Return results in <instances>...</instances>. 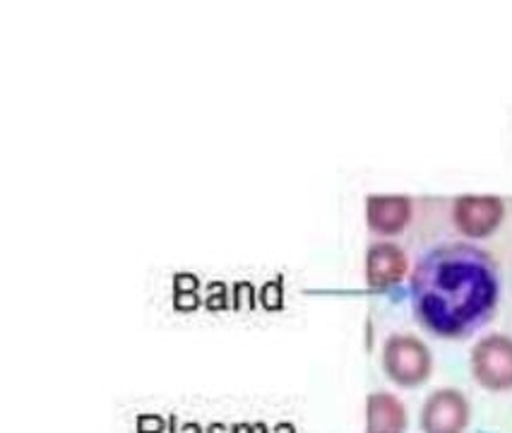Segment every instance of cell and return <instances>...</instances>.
Returning <instances> with one entry per match:
<instances>
[{
    "mask_svg": "<svg viewBox=\"0 0 512 433\" xmlns=\"http://www.w3.org/2000/svg\"><path fill=\"white\" fill-rule=\"evenodd\" d=\"M474 381L491 393H505L512 390V337L488 335L474 344L472 359Z\"/></svg>",
    "mask_w": 512,
    "mask_h": 433,
    "instance_id": "obj_3",
    "label": "cell"
},
{
    "mask_svg": "<svg viewBox=\"0 0 512 433\" xmlns=\"http://www.w3.org/2000/svg\"><path fill=\"white\" fill-rule=\"evenodd\" d=\"M414 316L443 340H464L496 313L500 277L493 258L472 243H445L414 265Z\"/></svg>",
    "mask_w": 512,
    "mask_h": 433,
    "instance_id": "obj_1",
    "label": "cell"
},
{
    "mask_svg": "<svg viewBox=\"0 0 512 433\" xmlns=\"http://www.w3.org/2000/svg\"><path fill=\"white\" fill-rule=\"evenodd\" d=\"M505 217V203L496 195H460L452 203V224L467 239H488Z\"/></svg>",
    "mask_w": 512,
    "mask_h": 433,
    "instance_id": "obj_4",
    "label": "cell"
},
{
    "mask_svg": "<svg viewBox=\"0 0 512 433\" xmlns=\"http://www.w3.org/2000/svg\"><path fill=\"white\" fill-rule=\"evenodd\" d=\"M409 270L407 253L395 241H375L366 251V282L371 289H388L404 280Z\"/></svg>",
    "mask_w": 512,
    "mask_h": 433,
    "instance_id": "obj_6",
    "label": "cell"
},
{
    "mask_svg": "<svg viewBox=\"0 0 512 433\" xmlns=\"http://www.w3.org/2000/svg\"><path fill=\"white\" fill-rule=\"evenodd\" d=\"M407 429V409L395 395L373 393L366 402L368 433H404Z\"/></svg>",
    "mask_w": 512,
    "mask_h": 433,
    "instance_id": "obj_8",
    "label": "cell"
},
{
    "mask_svg": "<svg viewBox=\"0 0 512 433\" xmlns=\"http://www.w3.org/2000/svg\"><path fill=\"white\" fill-rule=\"evenodd\" d=\"M383 371L402 388L424 385L433 371L431 349L414 335H392L383 344Z\"/></svg>",
    "mask_w": 512,
    "mask_h": 433,
    "instance_id": "obj_2",
    "label": "cell"
},
{
    "mask_svg": "<svg viewBox=\"0 0 512 433\" xmlns=\"http://www.w3.org/2000/svg\"><path fill=\"white\" fill-rule=\"evenodd\" d=\"M412 198L407 195H371L366 200V224L378 236H397L412 222Z\"/></svg>",
    "mask_w": 512,
    "mask_h": 433,
    "instance_id": "obj_7",
    "label": "cell"
},
{
    "mask_svg": "<svg viewBox=\"0 0 512 433\" xmlns=\"http://www.w3.org/2000/svg\"><path fill=\"white\" fill-rule=\"evenodd\" d=\"M472 421V407L460 390L440 388L426 397L421 407V431L424 433H464Z\"/></svg>",
    "mask_w": 512,
    "mask_h": 433,
    "instance_id": "obj_5",
    "label": "cell"
}]
</instances>
